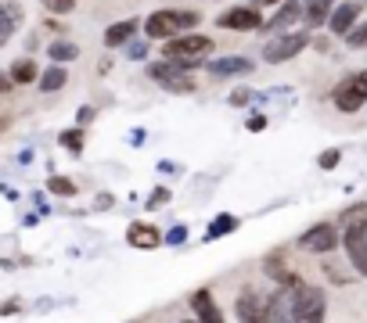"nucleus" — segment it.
<instances>
[{
    "label": "nucleus",
    "instance_id": "4",
    "mask_svg": "<svg viewBox=\"0 0 367 323\" xmlns=\"http://www.w3.org/2000/svg\"><path fill=\"white\" fill-rule=\"evenodd\" d=\"M331 105L339 108V112H346V115L360 112V108L367 105V69L349 72V76H342L339 83H335V90H331Z\"/></svg>",
    "mask_w": 367,
    "mask_h": 323
},
{
    "label": "nucleus",
    "instance_id": "14",
    "mask_svg": "<svg viewBox=\"0 0 367 323\" xmlns=\"http://www.w3.org/2000/svg\"><path fill=\"white\" fill-rule=\"evenodd\" d=\"M127 241H130L134 248H144V251H151V248L166 244V241H162V234H159V226H151V223H130Z\"/></svg>",
    "mask_w": 367,
    "mask_h": 323
},
{
    "label": "nucleus",
    "instance_id": "20",
    "mask_svg": "<svg viewBox=\"0 0 367 323\" xmlns=\"http://www.w3.org/2000/svg\"><path fill=\"white\" fill-rule=\"evenodd\" d=\"M65 79H69V69H65V65H51V69L40 72V90H44V93H54V90L65 86Z\"/></svg>",
    "mask_w": 367,
    "mask_h": 323
},
{
    "label": "nucleus",
    "instance_id": "22",
    "mask_svg": "<svg viewBox=\"0 0 367 323\" xmlns=\"http://www.w3.org/2000/svg\"><path fill=\"white\" fill-rule=\"evenodd\" d=\"M58 144L65 147V151H72V154H83V147H86V133H83V126H76V129H65V133L58 137Z\"/></svg>",
    "mask_w": 367,
    "mask_h": 323
},
{
    "label": "nucleus",
    "instance_id": "10",
    "mask_svg": "<svg viewBox=\"0 0 367 323\" xmlns=\"http://www.w3.org/2000/svg\"><path fill=\"white\" fill-rule=\"evenodd\" d=\"M217 25L231 29V32H256V29H263V15L256 11V4L252 8H227L217 18Z\"/></svg>",
    "mask_w": 367,
    "mask_h": 323
},
{
    "label": "nucleus",
    "instance_id": "26",
    "mask_svg": "<svg viewBox=\"0 0 367 323\" xmlns=\"http://www.w3.org/2000/svg\"><path fill=\"white\" fill-rule=\"evenodd\" d=\"M339 162H342V151H339V147H328V151H321V158H317V166H321L324 173H331L335 166H339Z\"/></svg>",
    "mask_w": 367,
    "mask_h": 323
},
{
    "label": "nucleus",
    "instance_id": "21",
    "mask_svg": "<svg viewBox=\"0 0 367 323\" xmlns=\"http://www.w3.org/2000/svg\"><path fill=\"white\" fill-rule=\"evenodd\" d=\"M231 230H238V216H217L209 223V230H205V241H217V237H224V234H231Z\"/></svg>",
    "mask_w": 367,
    "mask_h": 323
},
{
    "label": "nucleus",
    "instance_id": "15",
    "mask_svg": "<svg viewBox=\"0 0 367 323\" xmlns=\"http://www.w3.org/2000/svg\"><path fill=\"white\" fill-rule=\"evenodd\" d=\"M137 29H141V22H137V18L112 22V25L105 29V47H127V44L137 37Z\"/></svg>",
    "mask_w": 367,
    "mask_h": 323
},
{
    "label": "nucleus",
    "instance_id": "18",
    "mask_svg": "<svg viewBox=\"0 0 367 323\" xmlns=\"http://www.w3.org/2000/svg\"><path fill=\"white\" fill-rule=\"evenodd\" d=\"M22 4H15V0H11V4H0V37H4V40H11V32L22 25Z\"/></svg>",
    "mask_w": 367,
    "mask_h": 323
},
{
    "label": "nucleus",
    "instance_id": "30",
    "mask_svg": "<svg viewBox=\"0 0 367 323\" xmlns=\"http://www.w3.org/2000/svg\"><path fill=\"white\" fill-rule=\"evenodd\" d=\"M148 54V40H130L127 44V58H144Z\"/></svg>",
    "mask_w": 367,
    "mask_h": 323
},
{
    "label": "nucleus",
    "instance_id": "9",
    "mask_svg": "<svg viewBox=\"0 0 367 323\" xmlns=\"http://www.w3.org/2000/svg\"><path fill=\"white\" fill-rule=\"evenodd\" d=\"M266 323H299V309H295L292 287H278L266 298Z\"/></svg>",
    "mask_w": 367,
    "mask_h": 323
},
{
    "label": "nucleus",
    "instance_id": "25",
    "mask_svg": "<svg viewBox=\"0 0 367 323\" xmlns=\"http://www.w3.org/2000/svg\"><path fill=\"white\" fill-rule=\"evenodd\" d=\"M40 4H44V11H51L58 18H65V15L76 11V0H40Z\"/></svg>",
    "mask_w": 367,
    "mask_h": 323
},
{
    "label": "nucleus",
    "instance_id": "11",
    "mask_svg": "<svg viewBox=\"0 0 367 323\" xmlns=\"http://www.w3.org/2000/svg\"><path fill=\"white\" fill-rule=\"evenodd\" d=\"M188 305H191V312H195L198 323H227V319H224V309L217 305V298H212L209 287H198L195 295L188 298Z\"/></svg>",
    "mask_w": 367,
    "mask_h": 323
},
{
    "label": "nucleus",
    "instance_id": "12",
    "mask_svg": "<svg viewBox=\"0 0 367 323\" xmlns=\"http://www.w3.org/2000/svg\"><path fill=\"white\" fill-rule=\"evenodd\" d=\"M205 69H209V76H217V79H234V76H249L256 69V61L241 58V54H231V58H212Z\"/></svg>",
    "mask_w": 367,
    "mask_h": 323
},
{
    "label": "nucleus",
    "instance_id": "3",
    "mask_svg": "<svg viewBox=\"0 0 367 323\" xmlns=\"http://www.w3.org/2000/svg\"><path fill=\"white\" fill-rule=\"evenodd\" d=\"M285 287H292V295H295L299 323H324V316H328V295H324L321 287L306 284L302 277H292Z\"/></svg>",
    "mask_w": 367,
    "mask_h": 323
},
{
    "label": "nucleus",
    "instance_id": "38",
    "mask_svg": "<svg viewBox=\"0 0 367 323\" xmlns=\"http://www.w3.org/2000/svg\"><path fill=\"white\" fill-rule=\"evenodd\" d=\"M4 44H8V40H4V37H0V47H4Z\"/></svg>",
    "mask_w": 367,
    "mask_h": 323
},
{
    "label": "nucleus",
    "instance_id": "35",
    "mask_svg": "<svg viewBox=\"0 0 367 323\" xmlns=\"http://www.w3.org/2000/svg\"><path fill=\"white\" fill-rule=\"evenodd\" d=\"M11 86H15L11 72H0V93H11Z\"/></svg>",
    "mask_w": 367,
    "mask_h": 323
},
{
    "label": "nucleus",
    "instance_id": "28",
    "mask_svg": "<svg viewBox=\"0 0 367 323\" xmlns=\"http://www.w3.org/2000/svg\"><path fill=\"white\" fill-rule=\"evenodd\" d=\"M346 44H349V47H356V51H360V47H367V18H363V22H360L353 32H349V37H346Z\"/></svg>",
    "mask_w": 367,
    "mask_h": 323
},
{
    "label": "nucleus",
    "instance_id": "34",
    "mask_svg": "<svg viewBox=\"0 0 367 323\" xmlns=\"http://www.w3.org/2000/svg\"><path fill=\"white\" fill-rule=\"evenodd\" d=\"M86 122H94V108H79L76 112V126H86Z\"/></svg>",
    "mask_w": 367,
    "mask_h": 323
},
{
    "label": "nucleus",
    "instance_id": "16",
    "mask_svg": "<svg viewBox=\"0 0 367 323\" xmlns=\"http://www.w3.org/2000/svg\"><path fill=\"white\" fill-rule=\"evenodd\" d=\"M331 11H335V0H306V25H328V18H331Z\"/></svg>",
    "mask_w": 367,
    "mask_h": 323
},
{
    "label": "nucleus",
    "instance_id": "29",
    "mask_svg": "<svg viewBox=\"0 0 367 323\" xmlns=\"http://www.w3.org/2000/svg\"><path fill=\"white\" fill-rule=\"evenodd\" d=\"M252 97H256L252 90H245V86H238V90L231 93V105H234V108H245V105H249V101H252Z\"/></svg>",
    "mask_w": 367,
    "mask_h": 323
},
{
    "label": "nucleus",
    "instance_id": "33",
    "mask_svg": "<svg viewBox=\"0 0 367 323\" xmlns=\"http://www.w3.org/2000/svg\"><path fill=\"white\" fill-rule=\"evenodd\" d=\"M162 202H169V190H166V187H159L155 194H151V202H148V205L155 209V205H162Z\"/></svg>",
    "mask_w": 367,
    "mask_h": 323
},
{
    "label": "nucleus",
    "instance_id": "19",
    "mask_svg": "<svg viewBox=\"0 0 367 323\" xmlns=\"http://www.w3.org/2000/svg\"><path fill=\"white\" fill-rule=\"evenodd\" d=\"M47 58H51V65H65V61L79 58V47L72 40H51L47 44Z\"/></svg>",
    "mask_w": 367,
    "mask_h": 323
},
{
    "label": "nucleus",
    "instance_id": "2",
    "mask_svg": "<svg viewBox=\"0 0 367 323\" xmlns=\"http://www.w3.org/2000/svg\"><path fill=\"white\" fill-rule=\"evenodd\" d=\"M212 44H217V40H209L205 32H198V29L195 32H180V37L162 44V58L188 61V65H195V69H202V61L212 54Z\"/></svg>",
    "mask_w": 367,
    "mask_h": 323
},
{
    "label": "nucleus",
    "instance_id": "17",
    "mask_svg": "<svg viewBox=\"0 0 367 323\" xmlns=\"http://www.w3.org/2000/svg\"><path fill=\"white\" fill-rule=\"evenodd\" d=\"M11 79H15V86H25V83H40V69H37V61L33 58H18L15 65H11Z\"/></svg>",
    "mask_w": 367,
    "mask_h": 323
},
{
    "label": "nucleus",
    "instance_id": "7",
    "mask_svg": "<svg viewBox=\"0 0 367 323\" xmlns=\"http://www.w3.org/2000/svg\"><path fill=\"white\" fill-rule=\"evenodd\" d=\"M342 248H346V258L356 270V277H367V223L342 230Z\"/></svg>",
    "mask_w": 367,
    "mask_h": 323
},
{
    "label": "nucleus",
    "instance_id": "13",
    "mask_svg": "<svg viewBox=\"0 0 367 323\" xmlns=\"http://www.w3.org/2000/svg\"><path fill=\"white\" fill-rule=\"evenodd\" d=\"M360 4H335L331 18H328V29H331V37H349V32L360 25Z\"/></svg>",
    "mask_w": 367,
    "mask_h": 323
},
{
    "label": "nucleus",
    "instance_id": "23",
    "mask_svg": "<svg viewBox=\"0 0 367 323\" xmlns=\"http://www.w3.org/2000/svg\"><path fill=\"white\" fill-rule=\"evenodd\" d=\"M367 223V202H356V205H349L342 216H339V226L342 230H349V226H363Z\"/></svg>",
    "mask_w": 367,
    "mask_h": 323
},
{
    "label": "nucleus",
    "instance_id": "39",
    "mask_svg": "<svg viewBox=\"0 0 367 323\" xmlns=\"http://www.w3.org/2000/svg\"><path fill=\"white\" fill-rule=\"evenodd\" d=\"M363 4H367V0H363Z\"/></svg>",
    "mask_w": 367,
    "mask_h": 323
},
{
    "label": "nucleus",
    "instance_id": "31",
    "mask_svg": "<svg viewBox=\"0 0 367 323\" xmlns=\"http://www.w3.org/2000/svg\"><path fill=\"white\" fill-rule=\"evenodd\" d=\"M184 237H188V226H173L166 234V244H184Z\"/></svg>",
    "mask_w": 367,
    "mask_h": 323
},
{
    "label": "nucleus",
    "instance_id": "32",
    "mask_svg": "<svg viewBox=\"0 0 367 323\" xmlns=\"http://www.w3.org/2000/svg\"><path fill=\"white\" fill-rule=\"evenodd\" d=\"M266 129V115H252L249 119V133H263Z\"/></svg>",
    "mask_w": 367,
    "mask_h": 323
},
{
    "label": "nucleus",
    "instance_id": "37",
    "mask_svg": "<svg viewBox=\"0 0 367 323\" xmlns=\"http://www.w3.org/2000/svg\"><path fill=\"white\" fill-rule=\"evenodd\" d=\"M180 323H198V319H180Z\"/></svg>",
    "mask_w": 367,
    "mask_h": 323
},
{
    "label": "nucleus",
    "instance_id": "1",
    "mask_svg": "<svg viewBox=\"0 0 367 323\" xmlns=\"http://www.w3.org/2000/svg\"><path fill=\"white\" fill-rule=\"evenodd\" d=\"M202 22V11H191V8H162V11H151L144 18V37L148 40H173L180 32H195Z\"/></svg>",
    "mask_w": 367,
    "mask_h": 323
},
{
    "label": "nucleus",
    "instance_id": "6",
    "mask_svg": "<svg viewBox=\"0 0 367 323\" xmlns=\"http://www.w3.org/2000/svg\"><path fill=\"white\" fill-rule=\"evenodd\" d=\"M342 244V230L339 223H314L310 230L299 237V248L302 251H314V255H328Z\"/></svg>",
    "mask_w": 367,
    "mask_h": 323
},
{
    "label": "nucleus",
    "instance_id": "8",
    "mask_svg": "<svg viewBox=\"0 0 367 323\" xmlns=\"http://www.w3.org/2000/svg\"><path fill=\"white\" fill-rule=\"evenodd\" d=\"M234 316L238 323H266V298L252 287H241L234 298Z\"/></svg>",
    "mask_w": 367,
    "mask_h": 323
},
{
    "label": "nucleus",
    "instance_id": "36",
    "mask_svg": "<svg viewBox=\"0 0 367 323\" xmlns=\"http://www.w3.org/2000/svg\"><path fill=\"white\" fill-rule=\"evenodd\" d=\"M256 4H281V0H256Z\"/></svg>",
    "mask_w": 367,
    "mask_h": 323
},
{
    "label": "nucleus",
    "instance_id": "24",
    "mask_svg": "<svg viewBox=\"0 0 367 323\" xmlns=\"http://www.w3.org/2000/svg\"><path fill=\"white\" fill-rule=\"evenodd\" d=\"M47 190H51V194H58V198H72V194H76L79 187H76L69 176H51V180H47Z\"/></svg>",
    "mask_w": 367,
    "mask_h": 323
},
{
    "label": "nucleus",
    "instance_id": "27",
    "mask_svg": "<svg viewBox=\"0 0 367 323\" xmlns=\"http://www.w3.org/2000/svg\"><path fill=\"white\" fill-rule=\"evenodd\" d=\"M169 93H195V79L191 76H176V79H169V83H162Z\"/></svg>",
    "mask_w": 367,
    "mask_h": 323
},
{
    "label": "nucleus",
    "instance_id": "5",
    "mask_svg": "<svg viewBox=\"0 0 367 323\" xmlns=\"http://www.w3.org/2000/svg\"><path fill=\"white\" fill-rule=\"evenodd\" d=\"M306 47H310V32H302V29H288V32H273V40L263 44V61L270 65H285L292 61L295 54H302Z\"/></svg>",
    "mask_w": 367,
    "mask_h": 323
}]
</instances>
